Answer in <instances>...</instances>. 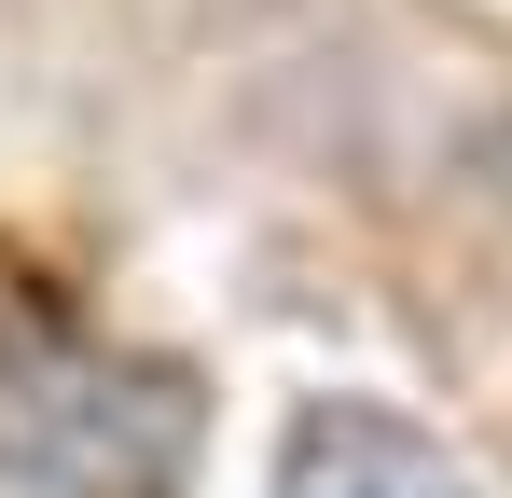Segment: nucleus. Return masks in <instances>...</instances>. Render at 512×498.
<instances>
[{"label": "nucleus", "instance_id": "nucleus-1", "mask_svg": "<svg viewBox=\"0 0 512 498\" xmlns=\"http://www.w3.org/2000/svg\"><path fill=\"white\" fill-rule=\"evenodd\" d=\"M277 498H471V471L388 402H305L277 429Z\"/></svg>", "mask_w": 512, "mask_h": 498}]
</instances>
